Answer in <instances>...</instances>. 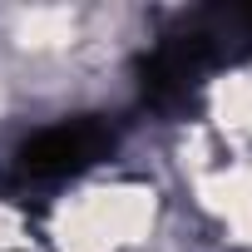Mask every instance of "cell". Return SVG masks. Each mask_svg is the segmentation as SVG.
<instances>
[{
	"label": "cell",
	"instance_id": "6da1fadb",
	"mask_svg": "<svg viewBox=\"0 0 252 252\" xmlns=\"http://www.w3.org/2000/svg\"><path fill=\"white\" fill-rule=\"evenodd\" d=\"M242 60H252V5H198L134 60L139 104L154 114H188L208 74Z\"/></svg>",
	"mask_w": 252,
	"mask_h": 252
},
{
	"label": "cell",
	"instance_id": "7a4b0ae2",
	"mask_svg": "<svg viewBox=\"0 0 252 252\" xmlns=\"http://www.w3.org/2000/svg\"><path fill=\"white\" fill-rule=\"evenodd\" d=\"M119 149V124H109L104 114H74L60 119L50 129L30 134L5 168V193L25 198V193H50L79 173H89L94 163H104Z\"/></svg>",
	"mask_w": 252,
	"mask_h": 252
}]
</instances>
